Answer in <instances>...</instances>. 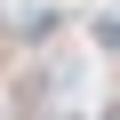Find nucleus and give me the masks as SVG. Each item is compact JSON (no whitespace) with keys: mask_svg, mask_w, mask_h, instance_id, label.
I'll use <instances>...</instances> for the list:
<instances>
[{"mask_svg":"<svg viewBox=\"0 0 120 120\" xmlns=\"http://www.w3.org/2000/svg\"><path fill=\"white\" fill-rule=\"evenodd\" d=\"M88 40H96L104 56H120V16H96V24H88Z\"/></svg>","mask_w":120,"mask_h":120,"instance_id":"1","label":"nucleus"}]
</instances>
